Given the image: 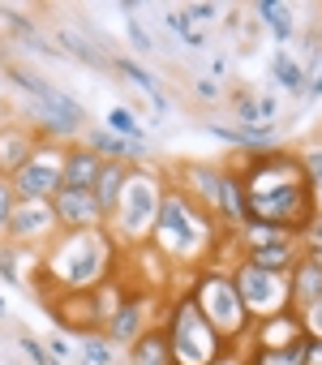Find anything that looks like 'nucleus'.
Masks as SVG:
<instances>
[{
  "mask_svg": "<svg viewBox=\"0 0 322 365\" xmlns=\"http://www.w3.org/2000/svg\"><path fill=\"white\" fill-rule=\"evenodd\" d=\"M241 172V185H245V207L249 220L271 224L288 237H301L309 228V220L318 215L309 185H305V168H301V150L279 146L266 155H237L228 159Z\"/></svg>",
  "mask_w": 322,
  "mask_h": 365,
  "instance_id": "nucleus-1",
  "label": "nucleus"
},
{
  "mask_svg": "<svg viewBox=\"0 0 322 365\" xmlns=\"http://www.w3.org/2000/svg\"><path fill=\"white\" fill-rule=\"evenodd\" d=\"M228 232L219 228V220L211 211H202L198 202H189L181 190L168 185L164 202H159V220L150 228V250L164 258L177 275H194L207 262H219Z\"/></svg>",
  "mask_w": 322,
  "mask_h": 365,
  "instance_id": "nucleus-2",
  "label": "nucleus"
},
{
  "mask_svg": "<svg viewBox=\"0 0 322 365\" xmlns=\"http://www.w3.org/2000/svg\"><path fill=\"white\" fill-rule=\"evenodd\" d=\"M120 267V250L112 245L108 228L95 232H61L35 267V288L39 297L52 292H95L103 279H112Z\"/></svg>",
  "mask_w": 322,
  "mask_h": 365,
  "instance_id": "nucleus-3",
  "label": "nucleus"
},
{
  "mask_svg": "<svg viewBox=\"0 0 322 365\" xmlns=\"http://www.w3.org/2000/svg\"><path fill=\"white\" fill-rule=\"evenodd\" d=\"M168 194V172H159L155 163H142V168H129V180L120 190V202L116 211L108 215V237L120 254L129 250H142L150 241V228L159 220V202Z\"/></svg>",
  "mask_w": 322,
  "mask_h": 365,
  "instance_id": "nucleus-4",
  "label": "nucleus"
},
{
  "mask_svg": "<svg viewBox=\"0 0 322 365\" xmlns=\"http://www.w3.org/2000/svg\"><path fill=\"white\" fill-rule=\"evenodd\" d=\"M5 78L31 95V129L35 138H48V142H82L86 133V108L65 95L61 86H52L48 78L22 69V65H5Z\"/></svg>",
  "mask_w": 322,
  "mask_h": 365,
  "instance_id": "nucleus-5",
  "label": "nucleus"
},
{
  "mask_svg": "<svg viewBox=\"0 0 322 365\" xmlns=\"http://www.w3.org/2000/svg\"><path fill=\"white\" fill-rule=\"evenodd\" d=\"M185 297L198 305V314L219 331V339H224L232 352L245 344V335H249L254 318L245 314L241 292H237V284H232V271H228L224 262H207L202 271H194V275H189Z\"/></svg>",
  "mask_w": 322,
  "mask_h": 365,
  "instance_id": "nucleus-6",
  "label": "nucleus"
},
{
  "mask_svg": "<svg viewBox=\"0 0 322 365\" xmlns=\"http://www.w3.org/2000/svg\"><path fill=\"white\" fill-rule=\"evenodd\" d=\"M164 335H168V348H172V365H219L232 348L219 339V331L198 314V305L177 292L168 305H164Z\"/></svg>",
  "mask_w": 322,
  "mask_h": 365,
  "instance_id": "nucleus-7",
  "label": "nucleus"
},
{
  "mask_svg": "<svg viewBox=\"0 0 322 365\" xmlns=\"http://www.w3.org/2000/svg\"><path fill=\"white\" fill-rule=\"evenodd\" d=\"M65 146H69V142H48V138H39L35 155L9 176L18 202H52V198L61 194V185H65Z\"/></svg>",
  "mask_w": 322,
  "mask_h": 365,
  "instance_id": "nucleus-8",
  "label": "nucleus"
},
{
  "mask_svg": "<svg viewBox=\"0 0 322 365\" xmlns=\"http://www.w3.org/2000/svg\"><path fill=\"white\" fill-rule=\"evenodd\" d=\"M228 271H232V284H237V292H241V305H245V314H249L254 322L292 309V305H288V275H279V271H258V267H249V262H241V258H237Z\"/></svg>",
  "mask_w": 322,
  "mask_h": 365,
  "instance_id": "nucleus-9",
  "label": "nucleus"
},
{
  "mask_svg": "<svg viewBox=\"0 0 322 365\" xmlns=\"http://www.w3.org/2000/svg\"><path fill=\"white\" fill-rule=\"evenodd\" d=\"M164 297H155V292H142V288H129V297L120 301V309L112 314V322L103 327V339L112 348H133L150 327L164 322Z\"/></svg>",
  "mask_w": 322,
  "mask_h": 365,
  "instance_id": "nucleus-10",
  "label": "nucleus"
},
{
  "mask_svg": "<svg viewBox=\"0 0 322 365\" xmlns=\"http://www.w3.org/2000/svg\"><path fill=\"white\" fill-rule=\"evenodd\" d=\"M61 237V224H56V211H52V202H18V211H14V224H9V245H18V250H26V254H43L52 241Z\"/></svg>",
  "mask_w": 322,
  "mask_h": 365,
  "instance_id": "nucleus-11",
  "label": "nucleus"
},
{
  "mask_svg": "<svg viewBox=\"0 0 322 365\" xmlns=\"http://www.w3.org/2000/svg\"><path fill=\"white\" fill-rule=\"evenodd\" d=\"M219 180H224V163H207V159H181L168 172V185L181 190L189 202H198L202 211H215V202H219Z\"/></svg>",
  "mask_w": 322,
  "mask_h": 365,
  "instance_id": "nucleus-12",
  "label": "nucleus"
},
{
  "mask_svg": "<svg viewBox=\"0 0 322 365\" xmlns=\"http://www.w3.org/2000/svg\"><path fill=\"white\" fill-rule=\"evenodd\" d=\"M301 344H305L301 314H296V309H284V314L258 318L237 352H284V348H301Z\"/></svg>",
  "mask_w": 322,
  "mask_h": 365,
  "instance_id": "nucleus-13",
  "label": "nucleus"
},
{
  "mask_svg": "<svg viewBox=\"0 0 322 365\" xmlns=\"http://www.w3.org/2000/svg\"><path fill=\"white\" fill-rule=\"evenodd\" d=\"M43 305L56 318V327L69 331V335H99L103 331L90 292H52V297H43Z\"/></svg>",
  "mask_w": 322,
  "mask_h": 365,
  "instance_id": "nucleus-14",
  "label": "nucleus"
},
{
  "mask_svg": "<svg viewBox=\"0 0 322 365\" xmlns=\"http://www.w3.org/2000/svg\"><path fill=\"white\" fill-rule=\"evenodd\" d=\"M52 211H56L61 232H95V228H103V211H99L90 190H65L61 185V194L52 198Z\"/></svg>",
  "mask_w": 322,
  "mask_h": 365,
  "instance_id": "nucleus-15",
  "label": "nucleus"
},
{
  "mask_svg": "<svg viewBox=\"0 0 322 365\" xmlns=\"http://www.w3.org/2000/svg\"><path fill=\"white\" fill-rule=\"evenodd\" d=\"M219 220V228L232 237L245 220H249V207H245V185H241V172L232 163H224V180H219V202L211 211Z\"/></svg>",
  "mask_w": 322,
  "mask_h": 365,
  "instance_id": "nucleus-16",
  "label": "nucleus"
},
{
  "mask_svg": "<svg viewBox=\"0 0 322 365\" xmlns=\"http://www.w3.org/2000/svg\"><path fill=\"white\" fill-rule=\"evenodd\" d=\"M232 116H237V125H249V129L275 125L279 120V95L275 91H237L232 95Z\"/></svg>",
  "mask_w": 322,
  "mask_h": 365,
  "instance_id": "nucleus-17",
  "label": "nucleus"
},
{
  "mask_svg": "<svg viewBox=\"0 0 322 365\" xmlns=\"http://www.w3.org/2000/svg\"><path fill=\"white\" fill-rule=\"evenodd\" d=\"M99 172H103V159L86 142H69L65 146V190H95Z\"/></svg>",
  "mask_w": 322,
  "mask_h": 365,
  "instance_id": "nucleus-18",
  "label": "nucleus"
},
{
  "mask_svg": "<svg viewBox=\"0 0 322 365\" xmlns=\"http://www.w3.org/2000/svg\"><path fill=\"white\" fill-rule=\"evenodd\" d=\"M322 297V262L318 258H296V267L288 271V305L292 309H305Z\"/></svg>",
  "mask_w": 322,
  "mask_h": 365,
  "instance_id": "nucleus-19",
  "label": "nucleus"
},
{
  "mask_svg": "<svg viewBox=\"0 0 322 365\" xmlns=\"http://www.w3.org/2000/svg\"><path fill=\"white\" fill-rule=\"evenodd\" d=\"M39 138L31 125H5L0 129V176H14L31 155H35Z\"/></svg>",
  "mask_w": 322,
  "mask_h": 365,
  "instance_id": "nucleus-20",
  "label": "nucleus"
},
{
  "mask_svg": "<svg viewBox=\"0 0 322 365\" xmlns=\"http://www.w3.org/2000/svg\"><path fill=\"white\" fill-rule=\"evenodd\" d=\"M112 69L129 82V86H137L150 103H155V112H168V95H164V82H159L150 69H142L133 56H112Z\"/></svg>",
  "mask_w": 322,
  "mask_h": 365,
  "instance_id": "nucleus-21",
  "label": "nucleus"
},
{
  "mask_svg": "<svg viewBox=\"0 0 322 365\" xmlns=\"http://www.w3.org/2000/svg\"><path fill=\"white\" fill-rule=\"evenodd\" d=\"M296 258H301L296 237H284V241H275V245H262V250L241 254V262H249V267H258V271H279V275H288V271L296 267Z\"/></svg>",
  "mask_w": 322,
  "mask_h": 365,
  "instance_id": "nucleus-22",
  "label": "nucleus"
},
{
  "mask_svg": "<svg viewBox=\"0 0 322 365\" xmlns=\"http://www.w3.org/2000/svg\"><path fill=\"white\" fill-rule=\"evenodd\" d=\"M125 180H129V163H108L103 159V172H99V180H95V202H99V211H103V224H108V215L116 211V202H120V190H125Z\"/></svg>",
  "mask_w": 322,
  "mask_h": 365,
  "instance_id": "nucleus-23",
  "label": "nucleus"
},
{
  "mask_svg": "<svg viewBox=\"0 0 322 365\" xmlns=\"http://www.w3.org/2000/svg\"><path fill=\"white\" fill-rule=\"evenodd\" d=\"M254 14H258V22L266 26V35H271L275 43H288V39L296 35V18H292V9L284 5V0H258Z\"/></svg>",
  "mask_w": 322,
  "mask_h": 365,
  "instance_id": "nucleus-24",
  "label": "nucleus"
},
{
  "mask_svg": "<svg viewBox=\"0 0 322 365\" xmlns=\"http://www.w3.org/2000/svg\"><path fill=\"white\" fill-rule=\"evenodd\" d=\"M271 86H275V91H288V95H305V91H309L305 65L292 61L288 52H275V56H271Z\"/></svg>",
  "mask_w": 322,
  "mask_h": 365,
  "instance_id": "nucleus-25",
  "label": "nucleus"
},
{
  "mask_svg": "<svg viewBox=\"0 0 322 365\" xmlns=\"http://www.w3.org/2000/svg\"><path fill=\"white\" fill-rule=\"evenodd\" d=\"M129 361H133V365H172V348H168L164 327H150V331L129 348Z\"/></svg>",
  "mask_w": 322,
  "mask_h": 365,
  "instance_id": "nucleus-26",
  "label": "nucleus"
},
{
  "mask_svg": "<svg viewBox=\"0 0 322 365\" xmlns=\"http://www.w3.org/2000/svg\"><path fill=\"white\" fill-rule=\"evenodd\" d=\"M56 48H61L65 56H78V61H82V65H90V69L112 65V61H108V56H103L86 35H78V31H69V26H61V31H56Z\"/></svg>",
  "mask_w": 322,
  "mask_h": 365,
  "instance_id": "nucleus-27",
  "label": "nucleus"
},
{
  "mask_svg": "<svg viewBox=\"0 0 322 365\" xmlns=\"http://www.w3.org/2000/svg\"><path fill=\"white\" fill-rule=\"evenodd\" d=\"M103 129L116 133V138H125V142H146V129H142V120H137L129 108H112V112L103 116Z\"/></svg>",
  "mask_w": 322,
  "mask_h": 365,
  "instance_id": "nucleus-28",
  "label": "nucleus"
},
{
  "mask_svg": "<svg viewBox=\"0 0 322 365\" xmlns=\"http://www.w3.org/2000/svg\"><path fill=\"white\" fill-rule=\"evenodd\" d=\"M301 168H305L309 198H313V207L322 211V142H313V146H305V150H301Z\"/></svg>",
  "mask_w": 322,
  "mask_h": 365,
  "instance_id": "nucleus-29",
  "label": "nucleus"
},
{
  "mask_svg": "<svg viewBox=\"0 0 322 365\" xmlns=\"http://www.w3.org/2000/svg\"><path fill=\"white\" fill-rule=\"evenodd\" d=\"M78 365H116V348L103 339V331H99V335H82V344H78Z\"/></svg>",
  "mask_w": 322,
  "mask_h": 365,
  "instance_id": "nucleus-30",
  "label": "nucleus"
},
{
  "mask_svg": "<svg viewBox=\"0 0 322 365\" xmlns=\"http://www.w3.org/2000/svg\"><path fill=\"white\" fill-rule=\"evenodd\" d=\"M164 26H168V31H172V39H181L185 48H194V52H202V48H207V31L189 26L181 9H168V14H164Z\"/></svg>",
  "mask_w": 322,
  "mask_h": 365,
  "instance_id": "nucleus-31",
  "label": "nucleus"
},
{
  "mask_svg": "<svg viewBox=\"0 0 322 365\" xmlns=\"http://www.w3.org/2000/svg\"><path fill=\"white\" fill-rule=\"evenodd\" d=\"M181 14H185V22L198 26V31H211V26L219 22V5H211V0H189V5H181Z\"/></svg>",
  "mask_w": 322,
  "mask_h": 365,
  "instance_id": "nucleus-32",
  "label": "nucleus"
},
{
  "mask_svg": "<svg viewBox=\"0 0 322 365\" xmlns=\"http://www.w3.org/2000/svg\"><path fill=\"white\" fill-rule=\"evenodd\" d=\"M14 211H18V194H14V180H9V176H0V241L9 237Z\"/></svg>",
  "mask_w": 322,
  "mask_h": 365,
  "instance_id": "nucleus-33",
  "label": "nucleus"
},
{
  "mask_svg": "<svg viewBox=\"0 0 322 365\" xmlns=\"http://www.w3.org/2000/svg\"><path fill=\"white\" fill-rule=\"evenodd\" d=\"M296 245H301V254H305V258H318V262H322V211L309 220V228L296 237Z\"/></svg>",
  "mask_w": 322,
  "mask_h": 365,
  "instance_id": "nucleus-34",
  "label": "nucleus"
},
{
  "mask_svg": "<svg viewBox=\"0 0 322 365\" xmlns=\"http://www.w3.org/2000/svg\"><path fill=\"white\" fill-rule=\"evenodd\" d=\"M18 245H9V241H0V279L5 284H26L22 279V271H18Z\"/></svg>",
  "mask_w": 322,
  "mask_h": 365,
  "instance_id": "nucleus-35",
  "label": "nucleus"
},
{
  "mask_svg": "<svg viewBox=\"0 0 322 365\" xmlns=\"http://www.w3.org/2000/svg\"><path fill=\"white\" fill-rule=\"evenodd\" d=\"M18 348L26 352V361H31V365H52V356H48L43 339H35L31 331H22V335H18Z\"/></svg>",
  "mask_w": 322,
  "mask_h": 365,
  "instance_id": "nucleus-36",
  "label": "nucleus"
},
{
  "mask_svg": "<svg viewBox=\"0 0 322 365\" xmlns=\"http://www.w3.org/2000/svg\"><path fill=\"white\" fill-rule=\"evenodd\" d=\"M301 314V327H305V339H322V297L313 301V305H305V309H296Z\"/></svg>",
  "mask_w": 322,
  "mask_h": 365,
  "instance_id": "nucleus-37",
  "label": "nucleus"
},
{
  "mask_svg": "<svg viewBox=\"0 0 322 365\" xmlns=\"http://www.w3.org/2000/svg\"><path fill=\"white\" fill-rule=\"evenodd\" d=\"M125 35H129V43H133L137 52H155V39L146 35V26H142L137 18H129V22H125Z\"/></svg>",
  "mask_w": 322,
  "mask_h": 365,
  "instance_id": "nucleus-38",
  "label": "nucleus"
},
{
  "mask_svg": "<svg viewBox=\"0 0 322 365\" xmlns=\"http://www.w3.org/2000/svg\"><path fill=\"white\" fill-rule=\"evenodd\" d=\"M194 95H198L202 103H219V99H224L219 82H211V78H194Z\"/></svg>",
  "mask_w": 322,
  "mask_h": 365,
  "instance_id": "nucleus-39",
  "label": "nucleus"
},
{
  "mask_svg": "<svg viewBox=\"0 0 322 365\" xmlns=\"http://www.w3.org/2000/svg\"><path fill=\"white\" fill-rule=\"evenodd\" d=\"M43 348H48V356H52V361H69V339H65V331H61V335H52Z\"/></svg>",
  "mask_w": 322,
  "mask_h": 365,
  "instance_id": "nucleus-40",
  "label": "nucleus"
},
{
  "mask_svg": "<svg viewBox=\"0 0 322 365\" xmlns=\"http://www.w3.org/2000/svg\"><path fill=\"white\" fill-rule=\"evenodd\" d=\"M301 365H322V339H305L301 344Z\"/></svg>",
  "mask_w": 322,
  "mask_h": 365,
  "instance_id": "nucleus-41",
  "label": "nucleus"
},
{
  "mask_svg": "<svg viewBox=\"0 0 322 365\" xmlns=\"http://www.w3.org/2000/svg\"><path fill=\"white\" fill-rule=\"evenodd\" d=\"M207 78H211V82L228 78V56H211V65H207Z\"/></svg>",
  "mask_w": 322,
  "mask_h": 365,
  "instance_id": "nucleus-42",
  "label": "nucleus"
},
{
  "mask_svg": "<svg viewBox=\"0 0 322 365\" xmlns=\"http://www.w3.org/2000/svg\"><path fill=\"white\" fill-rule=\"evenodd\" d=\"M309 95H313V99H322V73H318V78L309 82Z\"/></svg>",
  "mask_w": 322,
  "mask_h": 365,
  "instance_id": "nucleus-43",
  "label": "nucleus"
},
{
  "mask_svg": "<svg viewBox=\"0 0 322 365\" xmlns=\"http://www.w3.org/2000/svg\"><path fill=\"white\" fill-rule=\"evenodd\" d=\"M219 365H241V352H228V356H224Z\"/></svg>",
  "mask_w": 322,
  "mask_h": 365,
  "instance_id": "nucleus-44",
  "label": "nucleus"
},
{
  "mask_svg": "<svg viewBox=\"0 0 322 365\" xmlns=\"http://www.w3.org/2000/svg\"><path fill=\"white\" fill-rule=\"evenodd\" d=\"M5 314H9V301H5V297H0V318H5Z\"/></svg>",
  "mask_w": 322,
  "mask_h": 365,
  "instance_id": "nucleus-45",
  "label": "nucleus"
},
{
  "mask_svg": "<svg viewBox=\"0 0 322 365\" xmlns=\"http://www.w3.org/2000/svg\"><path fill=\"white\" fill-rule=\"evenodd\" d=\"M52 365H65V361H52Z\"/></svg>",
  "mask_w": 322,
  "mask_h": 365,
  "instance_id": "nucleus-46",
  "label": "nucleus"
}]
</instances>
